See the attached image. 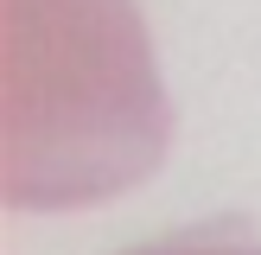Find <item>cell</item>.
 <instances>
[{
  "label": "cell",
  "instance_id": "obj_1",
  "mask_svg": "<svg viewBox=\"0 0 261 255\" xmlns=\"http://www.w3.org/2000/svg\"><path fill=\"white\" fill-rule=\"evenodd\" d=\"M127 255H261V242L242 236V230H229V223H217V230H178V236L127 249Z\"/></svg>",
  "mask_w": 261,
  "mask_h": 255
}]
</instances>
